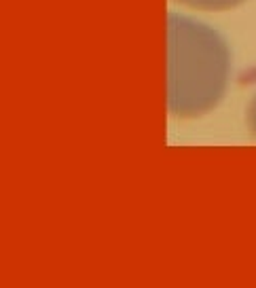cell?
I'll return each instance as SVG.
<instances>
[{
    "mask_svg": "<svg viewBox=\"0 0 256 288\" xmlns=\"http://www.w3.org/2000/svg\"><path fill=\"white\" fill-rule=\"evenodd\" d=\"M231 53L210 25L170 13L168 17V108L178 119H195L220 104Z\"/></svg>",
    "mask_w": 256,
    "mask_h": 288,
    "instance_id": "1",
    "label": "cell"
},
{
    "mask_svg": "<svg viewBox=\"0 0 256 288\" xmlns=\"http://www.w3.org/2000/svg\"><path fill=\"white\" fill-rule=\"evenodd\" d=\"M176 3L197 11H227L241 5L244 0H176Z\"/></svg>",
    "mask_w": 256,
    "mask_h": 288,
    "instance_id": "2",
    "label": "cell"
},
{
    "mask_svg": "<svg viewBox=\"0 0 256 288\" xmlns=\"http://www.w3.org/2000/svg\"><path fill=\"white\" fill-rule=\"evenodd\" d=\"M248 125L252 129V134L256 136V96H254V100L250 104V108H248Z\"/></svg>",
    "mask_w": 256,
    "mask_h": 288,
    "instance_id": "3",
    "label": "cell"
}]
</instances>
